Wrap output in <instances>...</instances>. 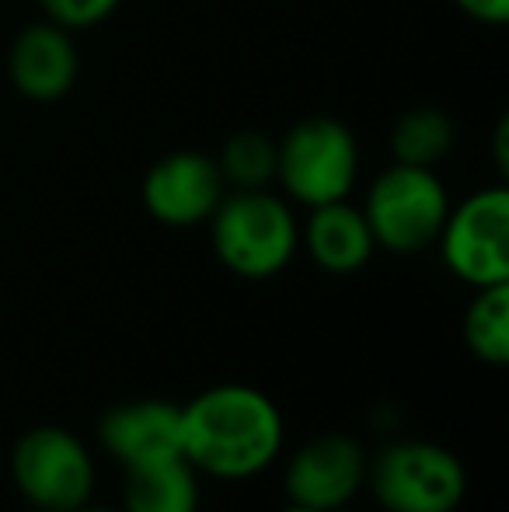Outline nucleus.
<instances>
[{"instance_id":"7","label":"nucleus","mask_w":509,"mask_h":512,"mask_svg":"<svg viewBox=\"0 0 509 512\" xmlns=\"http://www.w3.org/2000/svg\"><path fill=\"white\" fill-rule=\"evenodd\" d=\"M443 269L471 290L509 283V189L503 182L450 203L436 237Z\"/></svg>"},{"instance_id":"18","label":"nucleus","mask_w":509,"mask_h":512,"mask_svg":"<svg viewBox=\"0 0 509 512\" xmlns=\"http://www.w3.org/2000/svg\"><path fill=\"white\" fill-rule=\"evenodd\" d=\"M454 4L478 25L503 28L509 21V0H454Z\"/></svg>"},{"instance_id":"10","label":"nucleus","mask_w":509,"mask_h":512,"mask_svg":"<svg viewBox=\"0 0 509 512\" xmlns=\"http://www.w3.org/2000/svg\"><path fill=\"white\" fill-rule=\"evenodd\" d=\"M98 443L123 471L182 457V405L168 398L112 405L98 422Z\"/></svg>"},{"instance_id":"21","label":"nucleus","mask_w":509,"mask_h":512,"mask_svg":"<svg viewBox=\"0 0 509 512\" xmlns=\"http://www.w3.org/2000/svg\"><path fill=\"white\" fill-rule=\"evenodd\" d=\"M276 512H318V509H307V506H293V502H286V506H279Z\"/></svg>"},{"instance_id":"11","label":"nucleus","mask_w":509,"mask_h":512,"mask_svg":"<svg viewBox=\"0 0 509 512\" xmlns=\"http://www.w3.org/2000/svg\"><path fill=\"white\" fill-rule=\"evenodd\" d=\"M81 74L74 35L53 21H32L14 35L7 49V77L21 98L39 105H53L67 98Z\"/></svg>"},{"instance_id":"8","label":"nucleus","mask_w":509,"mask_h":512,"mask_svg":"<svg viewBox=\"0 0 509 512\" xmlns=\"http://www.w3.org/2000/svg\"><path fill=\"white\" fill-rule=\"evenodd\" d=\"M370 453L349 432H318L283 460V495L293 506L342 512L367 492Z\"/></svg>"},{"instance_id":"3","label":"nucleus","mask_w":509,"mask_h":512,"mask_svg":"<svg viewBox=\"0 0 509 512\" xmlns=\"http://www.w3.org/2000/svg\"><path fill=\"white\" fill-rule=\"evenodd\" d=\"M360 178V143L346 122L307 115L276 140V182L283 199L314 209L349 199Z\"/></svg>"},{"instance_id":"9","label":"nucleus","mask_w":509,"mask_h":512,"mask_svg":"<svg viewBox=\"0 0 509 512\" xmlns=\"http://www.w3.org/2000/svg\"><path fill=\"white\" fill-rule=\"evenodd\" d=\"M227 196V182L217 168V157L199 150H175L154 161L143 175L140 199L150 220L171 230L203 227Z\"/></svg>"},{"instance_id":"5","label":"nucleus","mask_w":509,"mask_h":512,"mask_svg":"<svg viewBox=\"0 0 509 512\" xmlns=\"http://www.w3.org/2000/svg\"><path fill=\"white\" fill-rule=\"evenodd\" d=\"M363 216L374 234L377 251L419 255L433 248L450 213V192L433 168L391 161L370 182L363 199Z\"/></svg>"},{"instance_id":"4","label":"nucleus","mask_w":509,"mask_h":512,"mask_svg":"<svg viewBox=\"0 0 509 512\" xmlns=\"http://www.w3.org/2000/svg\"><path fill=\"white\" fill-rule=\"evenodd\" d=\"M367 492L384 512H457L468 499V467L433 439H394L370 457Z\"/></svg>"},{"instance_id":"13","label":"nucleus","mask_w":509,"mask_h":512,"mask_svg":"<svg viewBox=\"0 0 509 512\" xmlns=\"http://www.w3.org/2000/svg\"><path fill=\"white\" fill-rule=\"evenodd\" d=\"M203 488L185 457L123 471V512H199Z\"/></svg>"},{"instance_id":"2","label":"nucleus","mask_w":509,"mask_h":512,"mask_svg":"<svg viewBox=\"0 0 509 512\" xmlns=\"http://www.w3.org/2000/svg\"><path fill=\"white\" fill-rule=\"evenodd\" d=\"M217 262L238 279H276L300 251V220L269 189H227L206 220Z\"/></svg>"},{"instance_id":"6","label":"nucleus","mask_w":509,"mask_h":512,"mask_svg":"<svg viewBox=\"0 0 509 512\" xmlns=\"http://www.w3.org/2000/svg\"><path fill=\"white\" fill-rule=\"evenodd\" d=\"M11 481L28 509L77 512L95 499L98 467L77 432L63 425H35L14 443Z\"/></svg>"},{"instance_id":"1","label":"nucleus","mask_w":509,"mask_h":512,"mask_svg":"<svg viewBox=\"0 0 509 512\" xmlns=\"http://www.w3.org/2000/svg\"><path fill=\"white\" fill-rule=\"evenodd\" d=\"M286 418L252 384H213L182 405V457L199 478L252 481L279 464Z\"/></svg>"},{"instance_id":"17","label":"nucleus","mask_w":509,"mask_h":512,"mask_svg":"<svg viewBox=\"0 0 509 512\" xmlns=\"http://www.w3.org/2000/svg\"><path fill=\"white\" fill-rule=\"evenodd\" d=\"M39 4L46 21L67 32H84V28H98L102 21H109L123 7V0H39Z\"/></svg>"},{"instance_id":"14","label":"nucleus","mask_w":509,"mask_h":512,"mask_svg":"<svg viewBox=\"0 0 509 512\" xmlns=\"http://www.w3.org/2000/svg\"><path fill=\"white\" fill-rule=\"evenodd\" d=\"M457 126L450 112L436 105H415L398 115L391 129V157L398 164L415 168H436L454 150Z\"/></svg>"},{"instance_id":"19","label":"nucleus","mask_w":509,"mask_h":512,"mask_svg":"<svg viewBox=\"0 0 509 512\" xmlns=\"http://www.w3.org/2000/svg\"><path fill=\"white\" fill-rule=\"evenodd\" d=\"M492 150H496V168H499V175H509V122L506 119H499V126H496V136H492Z\"/></svg>"},{"instance_id":"22","label":"nucleus","mask_w":509,"mask_h":512,"mask_svg":"<svg viewBox=\"0 0 509 512\" xmlns=\"http://www.w3.org/2000/svg\"><path fill=\"white\" fill-rule=\"evenodd\" d=\"M28 512H39V509H28Z\"/></svg>"},{"instance_id":"12","label":"nucleus","mask_w":509,"mask_h":512,"mask_svg":"<svg viewBox=\"0 0 509 512\" xmlns=\"http://www.w3.org/2000/svg\"><path fill=\"white\" fill-rule=\"evenodd\" d=\"M300 248L328 276H356L377 255L367 216L349 199L307 209V220L300 223Z\"/></svg>"},{"instance_id":"16","label":"nucleus","mask_w":509,"mask_h":512,"mask_svg":"<svg viewBox=\"0 0 509 512\" xmlns=\"http://www.w3.org/2000/svg\"><path fill=\"white\" fill-rule=\"evenodd\" d=\"M227 189H269L276 182V140L255 129L227 136L217 154Z\"/></svg>"},{"instance_id":"15","label":"nucleus","mask_w":509,"mask_h":512,"mask_svg":"<svg viewBox=\"0 0 509 512\" xmlns=\"http://www.w3.org/2000/svg\"><path fill=\"white\" fill-rule=\"evenodd\" d=\"M461 338L478 363H509V283L475 290L461 317Z\"/></svg>"},{"instance_id":"20","label":"nucleus","mask_w":509,"mask_h":512,"mask_svg":"<svg viewBox=\"0 0 509 512\" xmlns=\"http://www.w3.org/2000/svg\"><path fill=\"white\" fill-rule=\"evenodd\" d=\"M77 512H123V509H119V506H102V502H95V499H91L88 506H81Z\"/></svg>"}]
</instances>
